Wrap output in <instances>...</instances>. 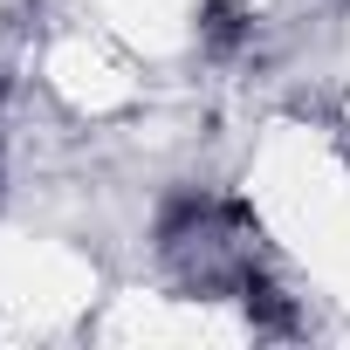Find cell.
Wrapping results in <instances>:
<instances>
[{"mask_svg":"<svg viewBox=\"0 0 350 350\" xmlns=\"http://www.w3.org/2000/svg\"><path fill=\"white\" fill-rule=\"evenodd\" d=\"M241 302H247V316H254L261 329H295V309H288V295H282L268 275H254V268H241Z\"/></svg>","mask_w":350,"mask_h":350,"instance_id":"cell-1","label":"cell"},{"mask_svg":"<svg viewBox=\"0 0 350 350\" xmlns=\"http://www.w3.org/2000/svg\"><path fill=\"white\" fill-rule=\"evenodd\" d=\"M200 35H206L213 55L241 49L247 42V8H241V0H206V8H200Z\"/></svg>","mask_w":350,"mask_h":350,"instance_id":"cell-2","label":"cell"}]
</instances>
